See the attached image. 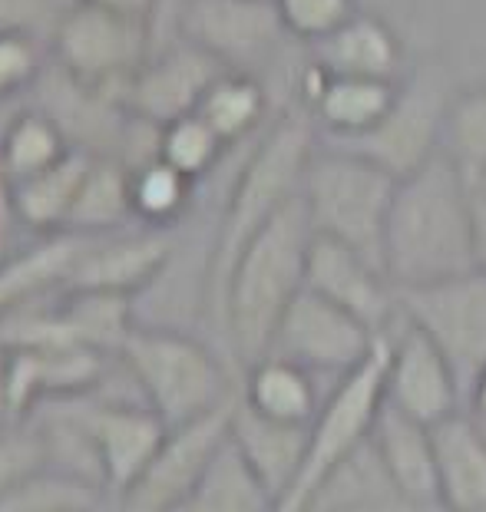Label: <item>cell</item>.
<instances>
[{"label":"cell","mask_w":486,"mask_h":512,"mask_svg":"<svg viewBox=\"0 0 486 512\" xmlns=\"http://www.w3.org/2000/svg\"><path fill=\"white\" fill-rule=\"evenodd\" d=\"M311 238H315V228L298 195L245 245V252L235 261L222 291L215 341L235 364L239 377L245 367L268 354L285 311L305 291Z\"/></svg>","instance_id":"cell-1"},{"label":"cell","mask_w":486,"mask_h":512,"mask_svg":"<svg viewBox=\"0 0 486 512\" xmlns=\"http://www.w3.org/2000/svg\"><path fill=\"white\" fill-rule=\"evenodd\" d=\"M470 202L473 185L444 152L397 182L384 228V275L397 291L477 271Z\"/></svg>","instance_id":"cell-2"},{"label":"cell","mask_w":486,"mask_h":512,"mask_svg":"<svg viewBox=\"0 0 486 512\" xmlns=\"http://www.w3.org/2000/svg\"><path fill=\"white\" fill-rule=\"evenodd\" d=\"M120 361L133 377L146 407L179 430L239 397V370L215 341L192 331L136 324L120 347Z\"/></svg>","instance_id":"cell-3"},{"label":"cell","mask_w":486,"mask_h":512,"mask_svg":"<svg viewBox=\"0 0 486 512\" xmlns=\"http://www.w3.org/2000/svg\"><path fill=\"white\" fill-rule=\"evenodd\" d=\"M394 189L391 172L318 139L301 179V202L315 235L334 238L384 268V228Z\"/></svg>","instance_id":"cell-4"},{"label":"cell","mask_w":486,"mask_h":512,"mask_svg":"<svg viewBox=\"0 0 486 512\" xmlns=\"http://www.w3.org/2000/svg\"><path fill=\"white\" fill-rule=\"evenodd\" d=\"M172 37L196 43L225 70L262 80L272 96L278 90L275 83L282 80L288 110L295 76L301 70V63L298 67H288V63L301 43L291 40L275 0H182L169 30V40Z\"/></svg>","instance_id":"cell-5"},{"label":"cell","mask_w":486,"mask_h":512,"mask_svg":"<svg viewBox=\"0 0 486 512\" xmlns=\"http://www.w3.org/2000/svg\"><path fill=\"white\" fill-rule=\"evenodd\" d=\"M387 354H391V337L384 331L374 354L358 370H351L338 387H331L321 413L311 423L305 460L275 503V512H308L318 489L371 440L374 417L384 403Z\"/></svg>","instance_id":"cell-6"},{"label":"cell","mask_w":486,"mask_h":512,"mask_svg":"<svg viewBox=\"0 0 486 512\" xmlns=\"http://www.w3.org/2000/svg\"><path fill=\"white\" fill-rule=\"evenodd\" d=\"M153 50L156 30L149 20L77 0L50 40V63L73 83L123 103Z\"/></svg>","instance_id":"cell-7"},{"label":"cell","mask_w":486,"mask_h":512,"mask_svg":"<svg viewBox=\"0 0 486 512\" xmlns=\"http://www.w3.org/2000/svg\"><path fill=\"white\" fill-rule=\"evenodd\" d=\"M460 86L453 83L447 63H420L407 70L397 90L391 113L381 119V126L351 143H331L374 162L377 169L391 172L401 182L424 169L430 159L440 156L444 146V123L450 100ZM324 143V139H321Z\"/></svg>","instance_id":"cell-8"},{"label":"cell","mask_w":486,"mask_h":512,"mask_svg":"<svg viewBox=\"0 0 486 512\" xmlns=\"http://www.w3.org/2000/svg\"><path fill=\"white\" fill-rule=\"evenodd\" d=\"M397 311L407 324L424 331L457 374L463 397L486 367V275L437 281V285L397 291Z\"/></svg>","instance_id":"cell-9"},{"label":"cell","mask_w":486,"mask_h":512,"mask_svg":"<svg viewBox=\"0 0 486 512\" xmlns=\"http://www.w3.org/2000/svg\"><path fill=\"white\" fill-rule=\"evenodd\" d=\"M377 341L381 334L374 328L305 288L285 311L268 354L305 367L324 387H338L374 354Z\"/></svg>","instance_id":"cell-10"},{"label":"cell","mask_w":486,"mask_h":512,"mask_svg":"<svg viewBox=\"0 0 486 512\" xmlns=\"http://www.w3.org/2000/svg\"><path fill=\"white\" fill-rule=\"evenodd\" d=\"M120 380L123 364L116 361L110 380L100 390L73 397L80 407L83 427L93 440L96 460H100L106 496H116L133 486L169 437V427L146 407L143 397H123L116 390Z\"/></svg>","instance_id":"cell-11"},{"label":"cell","mask_w":486,"mask_h":512,"mask_svg":"<svg viewBox=\"0 0 486 512\" xmlns=\"http://www.w3.org/2000/svg\"><path fill=\"white\" fill-rule=\"evenodd\" d=\"M387 337H391V354L384 374V403L427 427H437L467 410L457 374L424 331L397 314Z\"/></svg>","instance_id":"cell-12"},{"label":"cell","mask_w":486,"mask_h":512,"mask_svg":"<svg viewBox=\"0 0 486 512\" xmlns=\"http://www.w3.org/2000/svg\"><path fill=\"white\" fill-rule=\"evenodd\" d=\"M225 67L196 43L172 37L149 53L143 70L126 90V110L149 126H169L199 110L205 90L219 80Z\"/></svg>","instance_id":"cell-13"},{"label":"cell","mask_w":486,"mask_h":512,"mask_svg":"<svg viewBox=\"0 0 486 512\" xmlns=\"http://www.w3.org/2000/svg\"><path fill=\"white\" fill-rule=\"evenodd\" d=\"M169 252L172 232H159V228L133 225L110 235H86L77 265L70 271L67 291L139 298L166 268Z\"/></svg>","instance_id":"cell-14"},{"label":"cell","mask_w":486,"mask_h":512,"mask_svg":"<svg viewBox=\"0 0 486 512\" xmlns=\"http://www.w3.org/2000/svg\"><path fill=\"white\" fill-rule=\"evenodd\" d=\"M305 288L354 314L377 334H384L401 314L397 311V288L387 281L384 268L324 235L311 238Z\"/></svg>","instance_id":"cell-15"},{"label":"cell","mask_w":486,"mask_h":512,"mask_svg":"<svg viewBox=\"0 0 486 512\" xmlns=\"http://www.w3.org/2000/svg\"><path fill=\"white\" fill-rule=\"evenodd\" d=\"M311 63L328 76H361V80H391L407 76V43L397 27L381 14L358 10L331 37L305 47Z\"/></svg>","instance_id":"cell-16"},{"label":"cell","mask_w":486,"mask_h":512,"mask_svg":"<svg viewBox=\"0 0 486 512\" xmlns=\"http://www.w3.org/2000/svg\"><path fill=\"white\" fill-rule=\"evenodd\" d=\"M371 446L410 506L420 512H440L434 427L394 410L391 403H381L374 417Z\"/></svg>","instance_id":"cell-17"},{"label":"cell","mask_w":486,"mask_h":512,"mask_svg":"<svg viewBox=\"0 0 486 512\" xmlns=\"http://www.w3.org/2000/svg\"><path fill=\"white\" fill-rule=\"evenodd\" d=\"M308 433L311 427H298V423H278L268 417H258L255 410H248L245 403L235 397L232 423H229V440L239 450V456L248 463L262 486L275 496V503L291 486L301 460L308 450Z\"/></svg>","instance_id":"cell-18"},{"label":"cell","mask_w":486,"mask_h":512,"mask_svg":"<svg viewBox=\"0 0 486 512\" xmlns=\"http://www.w3.org/2000/svg\"><path fill=\"white\" fill-rule=\"evenodd\" d=\"M440 512H486V430L467 410L434 427Z\"/></svg>","instance_id":"cell-19"},{"label":"cell","mask_w":486,"mask_h":512,"mask_svg":"<svg viewBox=\"0 0 486 512\" xmlns=\"http://www.w3.org/2000/svg\"><path fill=\"white\" fill-rule=\"evenodd\" d=\"M328 394L331 387H324L315 374L272 354L245 367L239 377V400L248 410L278 423H298V427L315 423Z\"/></svg>","instance_id":"cell-20"},{"label":"cell","mask_w":486,"mask_h":512,"mask_svg":"<svg viewBox=\"0 0 486 512\" xmlns=\"http://www.w3.org/2000/svg\"><path fill=\"white\" fill-rule=\"evenodd\" d=\"M196 113L219 133L225 146L235 149L262 136L282 110L275 113V96L262 80H255L248 73L225 70L205 90Z\"/></svg>","instance_id":"cell-21"},{"label":"cell","mask_w":486,"mask_h":512,"mask_svg":"<svg viewBox=\"0 0 486 512\" xmlns=\"http://www.w3.org/2000/svg\"><path fill=\"white\" fill-rule=\"evenodd\" d=\"M308 512H420L401 496L367 440L348 463L324 483Z\"/></svg>","instance_id":"cell-22"},{"label":"cell","mask_w":486,"mask_h":512,"mask_svg":"<svg viewBox=\"0 0 486 512\" xmlns=\"http://www.w3.org/2000/svg\"><path fill=\"white\" fill-rule=\"evenodd\" d=\"M90 162H93L90 152L73 149L57 166L43 169L30 179L14 182L20 222H24L30 235H50V232H63V228H67V219L73 212V202H77V192L83 185L86 169H90Z\"/></svg>","instance_id":"cell-23"},{"label":"cell","mask_w":486,"mask_h":512,"mask_svg":"<svg viewBox=\"0 0 486 512\" xmlns=\"http://www.w3.org/2000/svg\"><path fill=\"white\" fill-rule=\"evenodd\" d=\"M133 225L136 219H133V202H129V166L120 159L93 156L63 232L110 235Z\"/></svg>","instance_id":"cell-24"},{"label":"cell","mask_w":486,"mask_h":512,"mask_svg":"<svg viewBox=\"0 0 486 512\" xmlns=\"http://www.w3.org/2000/svg\"><path fill=\"white\" fill-rule=\"evenodd\" d=\"M70 152L73 146L57 119L34 103H24L20 110H14L4 133H0V172L10 182H20L57 166Z\"/></svg>","instance_id":"cell-25"},{"label":"cell","mask_w":486,"mask_h":512,"mask_svg":"<svg viewBox=\"0 0 486 512\" xmlns=\"http://www.w3.org/2000/svg\"><path fill=\"white\" fill-rule=\"evenodd\" d=\"M169 512H275V496L248 470L232 440H225L196 489Z\"/></svg>","instance_id":"cell-26"},{"label":"cell","mask_w":486,"mask_h":512,"mask_svg":"<svg viewBox=\"0 0 486 512\" xmlns=\"http://www.w3.org/2000/svg\"><path fill=\"white\" fill-rule=\"evenodd\" d=\"M129 202H133L136 225L172 232L196 209L199 182L153 156L129 169Z\"/></svg>","instance_id":"cell-27"},{"label":"cell","mask_w":486,"mask_h":512,"mask_svg":"<svg viewBox=\"0 0 486 512\" xmlns=\"http://www.w3.org/2000/svg\"><path fill=\"white\" fill-rule=\"evenodd\" d=\"M440 152L473 189L486 182V83L463 86L453 93Z\"/></svg>","instance_id":"cell-28"},{"label":"cell","mask_w":486,"mask_h":512,"mask_svg":"<svg viewBox=\"0 0 486 512\" xmlns=\"http://www.w3.org/2000/svg\"><path fill=\"white\" fill-rule=\"evenodd\" d=\"M229 152L232 146H225L219 133L199 113H189L159 129L156 156L196 182H205L212 172H219L222 162L229 159Z\"/></svg>","instance_id":"cell-29"},{"label":"cell","mask_w":486,"mask_h":512,"mask_svg":"<svg viewBox=\"0 0 486 512\" xmlns=\"http://www.w3.org/2000/svg\"><path fill=\"white\" fill-rule=\"evenodd\" d=\"M106 493L67 473L47 470L0 496V512H100Z\"/></svg>","instance_id":"cell-30"},{"label":"cell","mask_w":486,"mask_h":512,"mask_svg":"<svg viewBox=\"0 0 486 512\" xmlns=\"http://www.w3.org/2000/svg\"><path fill=\"white\" fill-rule=\"evenodd\" d=\"M53 470L43 430L34 417H20L0 430V496Z\"/></svg>","instance_id":"cell-31"},{"label":"cell","mask_w":486,"mask_h":512,"mask_svg":"<svg viewBox=\"0 0 486 512\" xmlns=\"http://www.w3.org/2000/svg\"><path fill=\"white\" fill-rule=\"evenodd\" d=\"M50 67V47L34 37L0 34V106H24Z\"/></svg>","instance_id":"cell-32"},{"label":"cell","mask_w":486,"mask_h":512,"mask_svg":"<svg viewBox=\"0 0 486 512\" xmlns=\"http://www.w3.org/2000/svg\"><path fill=\"white\" fill-rule=\"evenodd\" d=\"M275 7L291 40L301 47H315L361 10L358 0H275Z\"/></svg>","instance_id":"cell-33"},{"label":"cell","mask_w":486,"mask_h":512,"mask_svg":"<svg viewBox=\"0 0 486 512\" xmlns=\"http://www.w3.org/2000/svg\"><path fill=\"white\" fill-rule=\"evenodd\" d=\"M77 0H0V34L34 37L47 43Z\"/></svg>","instance_id":"cell-34"},{"label":"cell","mask_w":486,"mask_h":512,"mask_svg":"<svg viewBox=\"0 0 486 512\" xmlns=\"http://www.w3.org/2000/svg\"><path fill=\"white\" fill-rule=\"evenodd\" d=\"M20 235H30L24 222H20L17 212V195H14V182H10L4 172H0V261L7 255H14L20 245Z\"/></svg>","instance_id":"cell-35"},{"label":"cell","mask_w":486,"mask_h":512,"mask_svg":"<svg viewBox=\"0 0 486 512\" xmlns=\"http://www.w3.org/2000/svg\"><path fill=\"white\" fill-rule=\"evenodd\" d=\"M470 225H473V265L486 275V189H473Z\"/></svg>","instance_id":"cell-36"},{"label":"cell","mask_w":486,"mask_h":512,"mask_svg":"<svg viewBox=\"0 0 486 512\" xmlns=\"http://www.w3.org/2000/svg\"><path fill=\"white\" fill-rule=\"evenodd\" d=\"M86 4H96V7L116 10V14H126V17L149 20V24H153V30H156V17H159L162 0H86Z\"/></svg>","instance_id":"cell-37"},{"label":"cell","mask_w":486,"mask_h":512,"mask_svg":"<svg viewBox=\"0 0 486 512\" xmlns=\"http://www.w3.org/2000/svg\"><path fill=\"white\" fill-rule=\"evenodd\" d=\"M467 413L486 427V367L477 374V380H473V387L467 394Z\"/></svg>","instance_id":"cell-38"},{"label":"cell","mask_w":486,"mask_h":512,"mask_svg":"<svg viewBox=\"0 0 486 512\" xmlns=\"http://www.w3.org/2000/svg\"><path fill=\"white\" fill-rule=\"evenodd\" d=\"M20 420L14 413V403H10V390H7V354L4 347H0V430L7 427V423Z\"/></svg>","instance_id":"cell-39"},{"label":"cell","mask_w":486,"mask_h":512,"mask_svg":"<svg viewBox=\"0 0 486 512\" xmlns=\"http://www.w3.org/2000/svg\"><path fill=\"white\" fill-rule=\"evenodd\" d=\"M414 14H450L457 7H467L470 0H401Z\"/></svg>","instance_id":"cell-40"},{"label":"cell","mask_w":486,"mask_h":512,"mask_svg":"<svg viewBox=\"0 0 486 512\" xmlns=\"http://www.w3.org/2000/svg\"><path fill=\"white\" fill-rule=\"evenodd\" d=\"M480 427H483V423H480ZM483 430H486V427H483Z\"/></svg>","instance_id":"cell-41"}]
</instances>
